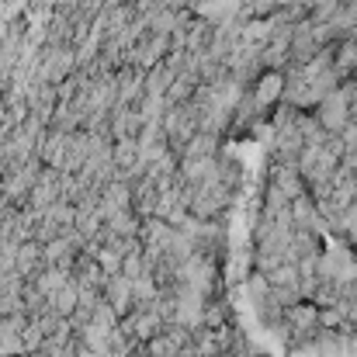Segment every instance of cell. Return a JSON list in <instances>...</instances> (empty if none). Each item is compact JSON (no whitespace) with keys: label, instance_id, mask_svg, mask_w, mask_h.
<instances>
[{"label":"cell","instance_id":"6da1fadb","mask_svg":"<svg viewBox=\"0 0 357 357\" xmlns=\"http://www.w3.org/2000/svg\"><path fill=\"white\" fill-rule=\"evenodd\" d=\"M344 115H347V98L344 94H330L326 105H323V121L330 128H340L344 125Z\"/></svg>","mask_w":357,"mask_h":357},{"label":"cell","instance_id":"7a4b0ae2","mask_svg":"<svg viewBox=\"0 0 357 357\" xmlns=\"http://www.w3.org/2000/svg\"><path fill=\"white\" fill-rule=\"evenodd\" d=\"M108 302L115 305V312H121L128 305V278H115L108 281Z\"/></svg>","mask_w":357,"mask_h":357},{"label":"cell","instance_id":"3957f363","mask_svg":"<svg viewBox=\"0 0 357 357\" xmlns=\"http://www.w3.org/2000/svg\"><path fill=\"white\" fill-rule=\"evenodd\" d=\"M38 260V246L35 243H24L21 250H17V257H14V267H17V274H31V264Z\"/></svg>","mask_w":357,"mask_h":357},{"label":"cell","instance_id":"277c9868","mask_svg":"<svg viewBox=\"0 0 357 357\" xmlns=\"http://www.w3.org/2000/svg\"><path fill=\"white\" fill-rule=\"evenodd\" d=\"M42 333H45V330H42V323H38V319H35L31 326H24V330H21V340H24V351H31V354H35V351L42 347Z\"/></svg>","mask_w":357,"mask_h":357}]
</instances>
